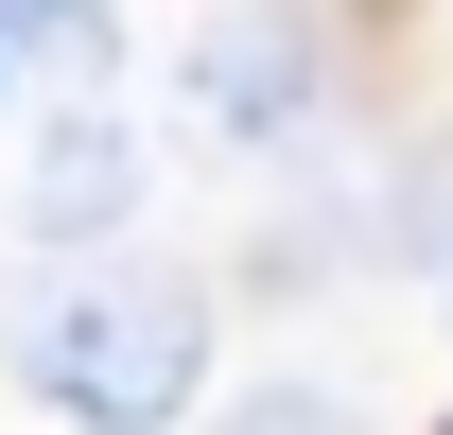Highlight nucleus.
I'll use <instances>...</instances> for the list:
<instances>
[{"label":"nucleus","instance_id":"1","mask_svg":"<svg viewBox=\"0 0 453 435\" xmlns=\"http://www.w3.org/2000/svg\"><path fill=\"white\" fill-rule=\"evenodd\" d=\"M18 366H35V401H70V418H174L192 366H210V314H192V279H157V262H88V279H53V296L18 314Z\"/></svg>","mask_w":453,"mask_h":435},{"label":"nucleus","instance_id":"2","mask_svg":"<svg viewBox=\"0 0 453 435\" xmlns=\"http://www.w3.org/2000/svg\"><path fill=\"white\" fill-rule=\"evenodd\" d=\"M174 105H192V140H280V122L314 105V35H296V18H210V35L174 53Z\"/></svg>","mask_w":453,"mask_h":435},{"label":"nucleus","instance_id":"3","mask_svg":"<svg viewBox=\"0 0 453 435\" xmlns=\"http://www.w3.org/2000/svg\"><path fill=\"white\" fill-rule=\"evenodd\" d=\"M122 192H140V140H122L105 105H70V122H53V157H35V244H88Z\"/></svg>","mask_w":453,"mask_h":435},{"label":"nucleus","instance_id":"4","mask_svg":"<svg viewBox=\"0 0 453 435\" xmlns=\"http://www.w3.org/2000/svg\"><path fill=\"white\" fill-rule=\"evenodd\" d=\"M0 53H35V70H105V0H0Z\"/></svg>","mask_w":453,"mask_h":435},{"label":"nucleus","instance_id":"5","mask_svg":"<svg viewBox=\"0 0 453 435\" xmlns=\"http://www.w3.org/2000/svg\"><path fill=\"white\" fill-rule=\"evenodd\" d=\"M0 70H18V53H0Z\"/></svg>","mask_w":453,"mask_h":435}]
</instances>
